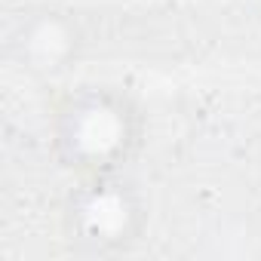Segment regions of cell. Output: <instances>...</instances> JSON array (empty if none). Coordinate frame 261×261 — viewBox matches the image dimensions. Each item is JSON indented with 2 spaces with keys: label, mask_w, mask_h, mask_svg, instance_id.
Returning a JSON list of instances; mask_svg holds the SVG:
<instances>
[{
  "label": "cell",
  "mask_w": 261,
  "mask_h": 261,
  "mask_svg": "<svg viewBox=\"0 0 261 261\" xmlns=\"http://www.w3.org/2000/svg\"><path fill=\"white\" fill-rule=\"evenodd\" d=\"M83 49L80 25L59 10L31 13L10 34V56L19 68L34 77H59L65 74Z\"/></svg>",
  "instance_id": "cell-3"
},
{
  "label": "cell",
  "mask_w": 261,
  "mask_h": 261,
  "mask_svg": "<svg viewBox=\"0 0 261 261\" xmlns=\"http://www.w3.org/2000/svg\"><path fill=\"white\" fill-rule=\"evenodd\" d=\"M142 111L117 86H80L53 114L56 160L86 175L123 172L142 145Z\"/></svg>",
  "instance_id": "cell-1"
},
{
  "label": "cell",
  "mask_w": 261,
  "mask_h": 261,
  "mask_svg": "<svg viewBox=\"0 0 261 261\" xmlns=\"http://www.w3.org/2000/svg\"><path fill=\"white\" fill-rule=\"evenodd\" d=\"M148 224V203L123 172L86 175L62 209L65 240L77 255L105 258L133 249Z\"/></svg>",
  "instance_id": "cell-2"
}]
</instances>
